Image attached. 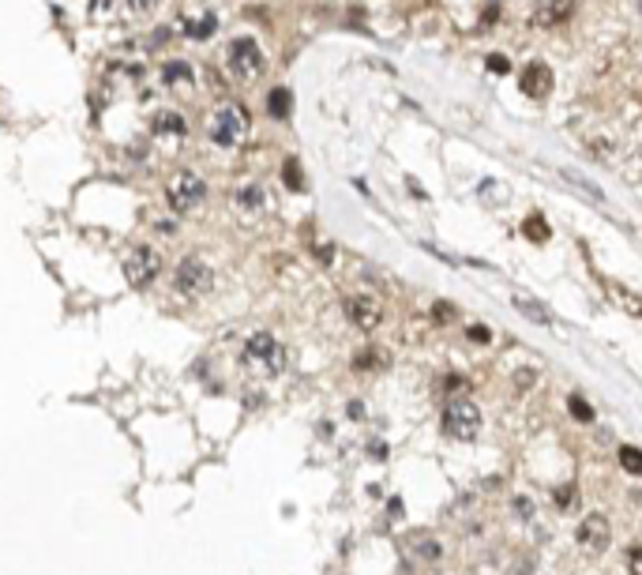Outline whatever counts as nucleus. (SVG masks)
Segmentation results:
<instances>
[{"mask_svg":"<svg viewBox=\"0 0 642 575\" xmlns=\"http://www.w3.org/2000/svg\"><path fill=\"white\" fill-rule=\"evenodd\" d=\"M553 500H560V507H571V504H575V489H571V485H563V489H560V496L553 493Z\"/></svg>","mask_w":642,"mask_h":575,"instance_id":"nucleus-29","label":"nucleus"},{"mask_svg":"<svg viewBox=\"0 0 642 575\" xmlns=\"http://www.w3.org/2000/svg\"><path fill=\"white\" fill-rule=\"evenodd\" d=\"M518 87H522V95H526V98H533V102L548 98V90H553V68H548L545 60H530L526 68H522V80H518Z\"/></svg>","mask_w":642,"mask_h":575,"instance_id":"nucleus-10","label":"nucleus"},{"mask_svg":"<svg viewBox=\"0 0 642 575\" xmlns=\"http://www.w3.org/2000/svg\"><path fill=\"white\" fill-rule=\"evenodd\" d=\"M620 463H624L627 474H642V451L631 448V444H624V448H620Z\"/></svg>","mask_w":642,"mask_h":575,"instance_id":"nucleus-21","label":"nucleus"},{"mask_svg":"<svg viewBox=\"0 0 642 575\" xmlns=\"http://www.w3.org/2000/svg\"><path fill=\"white\" fill-rule=\"evenodd\" d=\"M567 410H571L575 421H594V407H589L582 395H571V399H567Z\"/></svg>","mask_w":642,"mask_h":575,"instance_id":"nucleus-22","label":"nucleus"},{"mask_svg":"<svg viewBox=\"0 0 642 575\" xmlns=\"http://www.w3.org/2000/svg\"><path fill=\"white\" fill-rule=\"evenodd\" d=\"M162 80L169 83V87H177V83H192V68L185 60H169L165 68H162Z\"/></svg>","mask_w":642,"mask_h":575,"instance_id":"nucleus-19","label":"nucleus"},{"mask_svg":"<svg viewBox=\"0 0 642 575\" xmlns=\"http://www.w3.org/2000/svg\"><path fill=\"white\" fill-rule=\"evenodd\" d=\"M165 200H169V207H173L177 215H188L207 200V181L200 173H192V169H180V173L169 181Z\"/></svg>","mask_w":642,"mask_h":575,"instance_id":"nucleus-5","label":"nucleus"},{"mask_svg":"<svg viewBox=\"0 0 642 575\" xmlns=\"http://www.w3.org/2000/svg\"><path fill=\"white\" fill-rule=\"evenodd\" d=\"M609 297H612L616 305H624V312H627V316L642 320V297H635L631 290H624V286H609Z\"/></svg>","mask_w":642,"mask_h":575,"instance_id":"nucleus-16","label":"nucleus"},{"mask_svg":"<svg viewBox=\"0 0 642 575\" xmlns=\"http://www.w3.org/2000/svg\"><path fill=\"white\" fill-rule=\"evenodd\" d=\"M121 271H124V279L132 282L136 290H143V286H151L162 274V256L154 252L151 244H139V248H132V252L124 256Z\"/></svg>","mask_w":642,"mask_h":575,"instance_id":"nucleus-7","label":"nucleus"},{"mask_svg":"<svg viewBox=\"0 0 642 575\" xmlns=\"http://www.w3.org/2000/svg\"><path fill=\"white\" fill-rule=\"evenodd\" d=\"M226 68L233 80H244V83L263 72V53H259L256 38H233L226 49Z\"/></svg>","mask_w":642,"mask_h":575,"instance_id":"nucleus-6","label":"nucleus"},{"mask_svg":"<svg viewBox=\"0 0 642 575\" xmlns=\"http://www.w3.org/2000/svg\"><path fill=\"white\" fill-rule=\"evenodd\" d=\"M214 286V271L203 256H185L180 264L173 267V290L185 294V297H203L211 294Z\"/></svg>","mask_w":642,"mask_h":575,"instance_id":"nucleus-4","label":"nucleus"},{"mask_svg":"<svg viewBox=\"0 0 642 575\" xmlns=\"http://www.w3.org/2000/svg\"><path fill=\"white\" fill-rule=\"evenodd\" d=\"M124 4L132 8V11H151L154 4H158V0H124Z\"/></svg>","mask_w":642,"mask_h":575,"instance_id":"nucleus-30","label":"nucleus"},{"mask_svg":"<svg viewBox=\"0 0 642 575\" xmlns=\"http://www.w3.org/2000/svg\"><path fill=\"white\" fill-rule=\"evenodd\" d=\"M282 181H285V188H293V192H300V169H297V158H285V166H282Z\"/></svg>","mask_w":642,"mask_h":575,"instance_id":"nucleus-24","label":"nucleus"},{"mask_svg":"<svg viewBox=\"0 0 642 575\" xmlns=\"http://www.w3.org/2000/svg\"><path fill=\"white\" fill-rule=\"evenodd\" d=\"M440 425H443V433H447L451 440H474V436L481 433V410H477V402L466 399V395L447 399Z\"/></svg>","mask_w":642,"mask_h":575,"instance_id":"nucleus-3","label":"nucleus"},{"mask_svg":"<svg viewBox=\"0 0 642 575\" xmlns=\"http://www.w3.org/2000/svg\"><path fill=\"white\" fill-rule=\"evenodd\" d=\"M563 181H571V185H579V188H582V192L589 195V200H597V203H605V192H601V188L594 185V181H586V177H579V173H575V169H563Z\"/></svg>","mask_w":642,"mask_h":575,"instance_id":"nucleus-20","label":"nucleus"},{"mask_svg":"<svg viewBox=\"0 0 642 575\" xmlns=\"http://www.w3.org/2000/svg\"><path fill=\"white\" fill-rule=\"evenodd\" d=\"M233 203L244 207V211H259V207H263V188L259 185H241L237 192H233Z\"/></svg>","mask_w":642,"mask_h":575,"instance_id":"nucleus-17","label":"nucleus"},{"mask_svg":"<svg viewBox=\"0 0 642 575\" xmlns=\"http://www.w3.org/2000/svg\"><path fill=\"white\" fill-rule=\"evenodd\" d=\"M609 538H612V530H609V519H605V515H586V519L579 522V530H575V542H579L586 553H605Z\"/></svg>","mask_w":642,"mask_h":575,"instance_id":"nucleus-9","label":"nucleus"},{"mask_svg":"<svg viewBox=\"0 0 642 575\" xmlns=\"http://www.w3.org/2000/svg\"><path fill=\"white\" fill-rule=\"evenodd\" d=\"M515 512L530 519V515H533V504H530V500H515Z\"/></svg>","mask_w":642,"mask_h":575,"instance_id":"nucleus-32","label":"nucleus"},{"mask_svg":"<svg viewBox=\"0 0 642 575\" xmlns=\"http://www.w3.org/2000/svg\"><path fill=\"white\" fill-rule=\"evenodd\" d=\"M466 335L474 338V343H492V331H489V328H481V323H469Z\"/></svg>","mask_w":642,"mask_h":575,"instance_id":"nucleus-27","label":"nucleus"},{"mask_svg":"<svg viewBox=\"0 0 642 575\" xmlns=\"http://www.w3.org/2000/svg\"><path fill=\"white\" fill-rule=\"evenodd\" d=\"M533 380H537V376H533V369H518V387H530Z\"/></svg>","mask_w":642,"mask_h":575,"instance_id":"nucleus-31","label":"nucleus"},{"mask_svg":"<svg viewBox=\"0 0 642 575\" xmlns=\"http://www.w3.org/2000/svg\"><path fill=\"white\" fill-rule=\"evenodd\" d=\"M290 109H293V95H290L285 87H274L271 95H267V113L274 117V121H285Z\"/></svg>","mask_w":642,"mask_h":575,"instance_id":"nucleus-15","label":"nucleus"},{"mask_svg":"<svg viewBox=\"0 0 642 575\" xmlns=\"http://www.w3.org/2000/svg\"><path fill=\"white\" fill-rule=\"evenodd\" d=\"M522 233H526L530 241H537V244H545L548 237H553V230H548V222L541 215H530L526 222H522Z\"/></svg>","mask_w":642,"mask_h":575,"instance_id":"nucleus-18","label":"nucleus"},{"mask_svg":"<svg viewBox=\"0 0 642 575\" xmlns=\"http://www.w3.org/2000/svg\"><path fill=\"white\" fill-rule=\"evenodd\" d=\"M515 308L522 312V316H530L533 323H541V328H548V323H553L548 308H545L541 301H533V297H526V294H515Z\"/></svg>","mask_w":642,"mask_h":575,"instance_id":"nucleus-14","label":"nucleus"},{"mask_svg":"<svg viewBox=\"0 0 642 575\" xmlns=\"http://www.w3.org/2000/svg\"><path fill=\"white\" fill-rule=\"evenodd\" d=\"M635 8H638V16H642V0H638V4H635Z\"/></svg>","mask_w":642,"mask_h":575,"instance_id":"nucleus-33","label":"nucleus"},{"mask_svg":"<svg viewBox=\"0 0 642 575\" xmlns=\"http://www.w3.org/2000/svg\"><path fill=\"white\" fill-rule=\"evenodd\" d=\"M624 564H627V571L631 575H642V545H631L624 553Z\"/></svg>","mask_w":642,"mask_h":575,"instance_id":"nucleus-25","label":"nucleus"},{"mask_svg":"<svg viewBox=\"0 0 642 575\" xmlns=\"http://www.w3.org/2000/svg\"><path fill=\"white\" fill-rule=\"evenodd\" d=\"M248 132H252V117H248V109L241 106V102H222V106L211 113V121H207V136H211V143H218V147H241V143L248 139Z\"/></svg>","mask_w":642,"mask_h":575,"instance_id":"nucleus-1","label":"nucleus"},{"mask_svg":"<svg viewBox=\"0 0 642 575\" xmlns=\"http://www.w3.org/2000/svg\"><path fill=\"white\" fill-rule=\"evenodd\" d=\"M413 545H417V557H425V560H440L443 557V545L432 542V538H413Z\"/></svg>","mask_w":642,"mask_h":575,"instance_id":"nucleus-23","label":"nucleus"},{"mask_svg":"<svg viewBox=\"0 0 642 575\" xmlns=\"http://www.w3.org/2000/svg\"><path fill=\"white\" fill-rule=\"evenodd\" d=\"M241 361H244L256 376H278V372L285 369V346H282L271 331H256V335L244 338Z\"/></svg>","mask_w":642,"mask_h":575,"instance_id":"nucleus-2","label":"nucleus"},{"mask_svg":"<svg viewBox=\"0 0 642 575\" xmlns=\"http://www.w3.org/2000/svg\"><path fill=\"white\" fill-rule=\"evenodd\" d=\"M151 132H154V136H185V132H188V121H185L177 109H154V113H151Z\"/></svg>","mask_w":642,"mask_h":575,"instance_id":"nucleus-11","label":"nucleus"},{"mask_svg":"<svg viewBox=\"0 0 642 575\" xmlns=\"http://www.w3.org/2000/svg\"><path fill=\"white\" fill-rule=\"evenodd\" d=\"M180 31H185V38H192V42H207V38L218 31V16L214 11H203V16L180 23Z\"/></svg>","mask_w":642,"mask_h":575,"instance_id":"nucleus-13","label":"nucleus"},{"mask_svg":"<svg viewBox=\"0 0 642 575\" xmlns=\"http://www.w3.org/2000/svg\"><path fill=\"white\" fill-rule=\"evenodd\" d=\"M484 64H489V72H492V75H507V72H511V60H507L504 53H492Z\"/></svg>","mask_w":642,"mask_h":575,"instance_id":"nucleus-26","label":"nucleus"},{"mask_svg":"<svg viewBox=\"0 0 642 575\" xmlns=\"http://www.w3.org/2000/svg\"><path fill=\"white\" fill-rule=\"evenodd\" d=\"M346 316L357 323L361 331H376L379 323H383V308H379V301L369 294H353V297H346Z\"/></svg>","mask_w":642,"mask_h":575,"instance_id":"nucleus-8","label":"nucleus"},{"mask_svg":"<svg viewBox=\"0 0 642 575\" xmlns=\"http://www.w3.org/2000/svg\"><path fill=\"white\" fill-rule=\"evenodd\" d=\"M455 316V308L447 305V301H440V305H432V320H440V323H447Z\"/></svg>","mask_w":642,"mask_h":575,"instance_id":"nucleus-28","label":"nucleus"},{"mask_svg":"<svg viewBox=\"0 0 642 575\" xmlns=\"http://www.w3.org/2000/svg\"><path fill=\"white\" fill-rule=\"evenodd\" d=\"M571 11H575V0H548V4L533 11V23L537 27H556V23L571 19Z\"/></svg>","mask_w":642,"mask_h":575,"instance_id":"nucleus-12","label":"nucleus"}]
</instances>
